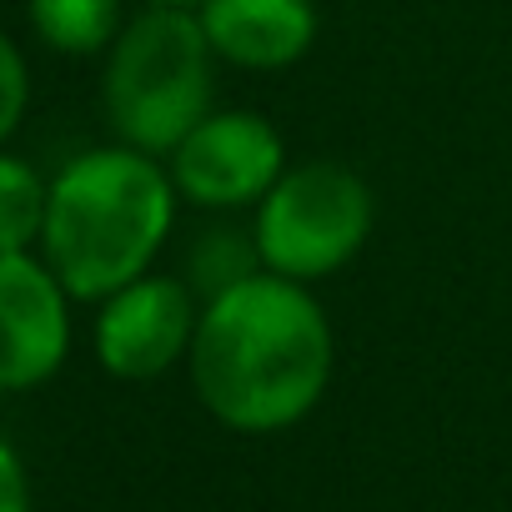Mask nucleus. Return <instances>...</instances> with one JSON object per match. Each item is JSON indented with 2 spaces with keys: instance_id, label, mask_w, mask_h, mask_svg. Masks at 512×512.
I'll use <instances>...</instances> for the list:
<instances>
[{
  "instance_id": "1",
  "label": "nucleus",
  "mask_w": 512,
  "mask_h": 512,
  "mask_svg": "<svg viewBox=\"0 0 512 512\" xmlns=\"http://www.w3.org/2000/svg\"><path fill=\"white\" fill-rule=\"evenodd\" d=\"M337 362V337L312 287L256 272L201 302L186 352L196 402L231 432L267 437L317 412Z\"/></svg>"
},
{
  "instance_id": "2",
  "label": "nucleus",
  "mask_w": 512,
  "mask_h": 512,
  "mask_svg": "<svg viewBox=\"0 0 512 512\" xmlns=\"http://www.w3.org/2000/svg\"><path fill=\"white\" fill-rule=\"evenodd\" d=\"M176 226L171 171L136 146H96L51 176L41 262L71 302H106L151 272Z\"/></svg>"
},
{
  "instance_id": "3",
  "label": "nucleus",
  "mask_w": 512,
  "mask_h": 512,
  "mask_svg": "<svg viewBox=\"0 0 512 512\" xmlns=\"http://www.w3.org/2000/svg\"><path fill=\"white\" fill-rule=\"evenodd\" d=\"M216 51L191 6H146L121 26L101 71V111L121 146L171 156L211 116Z\"/></svg>"
},
{
  "instance_id": "4",
  "label": "nucleus",
  "mask_w": 512,
  "mask_h": 512,
  "mask_svg": "<svg viewBox=\"0 0 512 512\" xmlns=\"http://www.w3.org/2000/svg\"><path fill=\"white\" fill-rule=\"evenodd\" d=\"M372 186L342 161L287 166L282 181L256 201L251 246L262 272L287 282H322L342 272L372 236Z\"/></svg>"
},
{
  "instance_id": "5",
  "label": "nucleus",
  "mask_w": 512,
  "mask_h": 512,
  "mask_svg": "<svg viewBox=\"0 0 512 512\" xmlns=\"http://www.w3.org/2000/svg\"><path fill=\"white\" fill-rule=\"evenodd\" d=\"M176 196L206 211L256 206L287 171L282 131L262 111H211L166 161Z\"/></svg>"
},
{
  "instance_id": "6",
  "label": "nucleus",
  "mask_w": 512,
  "mask_h": 512,
  "mask_svg": "<svg viewBox=\"0 0 512 512\" xmlns=\"http://www.w3.org/2000/svg\"><path fill=\"white\" fill-rule=\"evenodd\" d=\"M201 322V297L181 277H136L96 302V362L121 382H151L186 362Z\"/></svg>"
},
{
  "instance_id": "7",
  "label": "nucleus",
  "mask_w": 512,
  "mask_h": 512,
  "mask_svg": "<svg viewBox=\"0 0 512 512\" xmlns=\"http://www.w3.org/2000/svg\"><path fill=\"white\" fill-rule=\"evenodd\" d=\"M71 292L41 251L0 256V392H31L66 367Z\"/></svg>"
},
{
  "instance_id": "8",
  "label": "nucleus",
  "mask_w": 512,
  "mask_h": 512,
  "mask_svg": "<svg viewBox=\"0 0 512 512\" xmlns=\"http://www.w3.org/2000/svg\"><path fill=\"white\" fill-rule=\"evenodd\" d=\"M196 16L216 61L241 71H287L317 46L312 0H201Z\"/></svg>"
},
{
  "instance_id": "9",
  "label": "nucleus",
  "mask_w": 512,
  "mask_h": 512,
  "mask_svg": "<svg viewBox=\"0 0 512 512\" xmlns=\"http://www.w3.org/2000/svg\"><path fill=\"white\" fill-rule=\"evenodd\" d=\"M26 16L56 56H106L126 26V0H26Z\"/></svg>"
},
{
  "instance_id": "10",
  "label": "nucleus",
  "mask_w": 512,
  "mask_h": 512,
  "mask_svg": "<svg viewBox=\"0 0 512 512\" xmlns=\"http://www.w3.org/2000/svg\"><path fill=\"white\" fill-rule=\"evenodd\" d=\"M46 201H51V181L26 156L0 146V256L41 251Z\"/></svg>"
},
{
  "instance_id": "11",
  "label": "nucleus",
  "mask_w": 512,
  "mask_h": 512,
  "mask_svg": "<svg viewBox=\"0 0 512 512\" xmlns=\"http://www.w3.org/2000/svg\"><path fill=\"white\" fill-rule=\"evenodd\" d=\"M26 106H31V66H26L21 46L0 31V146L21 131Z\"/></svg>"
},
{
  "instance_id": "12",
  "label": "nucleus",
  "mask_w": 512,
  "mask_h": 512,
  "mask_svg": "<svg viewBox=\"0 0 512 512\" xmlns=\"http://www.w3.org/2000/svg\"><path fill=\"white\" fill-rule=\"evenodd\" d=\"M0 512H31V477L6 432H0Z\"/></svg>"
},
{
  "instance_id": "13",
  "label": "nucleus",
  "mask_w": 512,
  "mask_h": 512,
  "mask_svg": "<svg viewBox=\"0 0 512 512\" xmlns=\"http://www.w3.org/2000/svg\"><path fill=\"white\" fill-rule=\"evenodd\" d=\"M146 6H191V11H196L201 0H146Z\"/></svg>"
}]
</instances>
